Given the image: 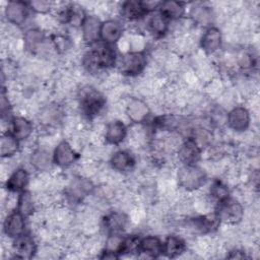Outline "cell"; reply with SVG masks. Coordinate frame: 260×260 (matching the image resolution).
Wrapping results in <instances>:
<instances>
[{
    "label": "cell",
    "instance_id": "obj_1",
    "mask_svg": "<svg viewBox=\"0 0 260 260\" xmlns=\"http://www.w3.org/2000/svg\"><path fill=\"white\" fill-rule=\"evenodd\" d=\"M117 60L118 56L114 45L100 41L90 46V50L84 54L82 64L89 72H96L115 66Z\"/></svg>",
    "mask_w": 260,
    "mask_h": 260
},
{
    "label": "cell",
    "instance_id": "obj_2",
    "mask_svg": "<svg viewBox=\"0 0 260 260\" xmlns=\"http://www.w3.org/2000/svg\"><path fill=\"white\" fill-rule=\"evenodd\" d=\"M177 182L185 191H196L207 182V174L197 165H182L177 171Z\"/></svg>",
    "mask_w": 260,
    "mask_h": 260
},
{
    "label": "cell",
    "instance_id": "obj_3",
    "mask_svg": "<svg viewBox=\"0 0 260 260\" xmlns=\"http://www.w3.org/2000/svg\"><path fill=\"white\" fill-rule=\"evenodd\" d=\"M106 106L105 95L91 86H85L80 90L79 108L88 119L95 118Z\"/></svg>",
    "mask_w": 260,
    "mask_h": 260
},
{
    "label": "cell",
    "instance_id": "obj_4",
    "mask_svg": "<svg viewBox=\"0 0 260 260\" xmlns=\"http://www.w3.org/2000/svg\"><path fill=\"white\" fill-rule=\"evenodd\" d=\"M213 213L219 222L238 224L244 217V207L237 199L228 197L216 203Z\"/></svg>",
    "mask_w": 260,
    "mask_h": 260
},
{
    "label": "cell",
    "instance_id": "obj_5",
    "mask_svg": "<svg viewBox=\"0 0 260 260\" xmlns=\"http://www.w3.org/2000/svg\"><path fill=\"white\" fill-rule=\"evenodd\" d=\"M147 64L146 54L142 51H132L118 58L117 64L122 74L126 76H137L142 73Z\"/></svg>",
    "mask_w": 260,
    "mask_h": 260
},
{
    "label": "cell",
    "instance_id": "obj_6",
    "mask_svg": "<svg viewBox=\"0 0 260 260\" xmlns=\"http://www.w3.org/2000/svg\"><path fill=\"white\" fill-rule=\"evenodd\" d=\"M225 123L230 129L236 132H244L251 125V114L247 108L236 106L226 114Z\"/></svg>",
    "mask_w": 260,
    "mask_h": 260
},
{
    "label": "cell",
    "instance_id": "obj_7",
    "mask_svg": "<svg viewBox=\"0 0 260 260\" xmlns=\"http://www.w3.org/2000/svg\"><path fill=\"white\" fill-rule=\"evenodd\" d=\"M78 157L79 154L67 140H61L53 151V161L60 168H68L72 166Z\"/></svg>",
    "mask_w": 260,
    "mask_h": 260
},
{
    "label": "cell",
    "instance_id": "obj_8",
    "mask_svg": "<svg viewBox=\"0 0 260 260\" xmlns=\"http://www.w3.org/2000/svg\"><path fill=\"white\" fill-rule=\"evenodd\" d=\"M202 148L191 137L186 138L177 150V155L182 165H196L201 158Z\"/></svg>",
    "mask_w": 260,
    "mask_h": 260
},
{
    "label": "cell",
    "instance_id": "obj_9",
    "mask_svg": "<svg viewBox=\"0 0 260 260\" xmlns=\"http://www.w3.org/2000/svg\"><path fill=\"white\" fill-rule=\"evenodd\" d=\"M125 113L133 123L142 124L147 121L150 115V109L144 101L138 98H132L126 104Z\"/></svg>",
    "mask_w": 260,
    "mask_h": 260
},
{
    "label": "cell",
    "instance_id": "obj_10",
    "mask_svg": "<svg viewBox=\"0 0 260 260\" xmlns=\"http://www.w3.org/2000/svg\"><path fill=\"white\" fill-rule=\"evenodd\" d=\"M123 31V25L120 21L116 19H107L102 21L100 41L105 44L115 45L122 38Z\"/></svg>",
    "mask_w": 260,
    "mask_h": 260
},
{
    "label": "cell",
    "instance_id": "obj_11",
    "mask_svg": "<svg viewBox=\"0 0 260 260\" xmlns=\"http://www.w3.org/2000/svg\"><path fill=\"white\" fill-rule=\"evenodd\" d=\"M29 6L23 1H9L5 7L6 19L15 25H22L28 17Z\"/></svg>",
    "mask_w": 260,
    "mask_h": 260
},
{
    "label": "cell",
    "instance_id": "obj_12",
    "mask_svg": "<svg viewBox=\"0 0 260 260\" xmlns=\"http://www.w3.org/2000/svg\"><path fill=\"white\" fill-rule=\"evenodd\" d=\"M25 231V217L16 209L10 212L3 222L4 234L11 239H16Z\"/></svg>",
    "mask_w": 260,
    "mask_h": 260
},
{
    "label": "cell",
    "instance_id": "obj_13",
    "mask_svg": "<svg viewBox=\"0 0 260 260\" xmlns=\"http://www.w3.org/2000/svg\"><path fill=\"white\" fill-rule=\"evenodd\" d=\"M101 24H102V21L98 16L86 14L80 26L82 39L85 44L92 46L93 44L100 42Z\"/></svg>",
    "mask_w": 260,
    "mask_h": 260
},
{
    "label": "cell",
    "instance_id": "obj_14",
    "mask_svg": "<svg viewBox=\"0 0 260 260\" xmlns=\"http://www.w3.org/2000/svg\"><path fill=\"white\" fill-rule=\"evenodd\" d=\"M93 190V184L89 179L77 177L74 178L68 188L67 196L72 202H79L89 195Z\"/></svg>",
    "mask_w": 260,
    "mask_h": 260
},
{
    "label": "cell",
    "instance_id": "obj_15",
    "mask_svg": "<svg viewBox=\"0 0 260 260\" xmlns=\"http://www.w3.org/2000/svg\"><path fill=\"white\" fill-rule=\"evenodd\" d=\"M13 248L17 258H32L38 251V246L29 234L23 233L19 237L13 240Z\"/></svg>",
    "mask_w": 260,
    "mask_h": 260
},
{
    "label": "cell",
    "instance_id": "obj_16",
    "mask_svg": "<svg viewBox=\"0 0 260 260\" xmlns=\"http://www.w3.org/2000/svg\"><path fill=\"white\" fill-rule=\"evenodd\" d=\"M222 44V35L216 26H209L200 39V47L206 54H213L218 51Z\"/></svg>",
    "mask_w": 260,
    "mask_h": 260
},
{
    "label": "cell",
    "instance_id": "obj_17",
    "mask_svg": "<svg viewBox=\"0 0 260 260\" xmlns=\"http://www.w3.org/2000/svg\"><path fill=\"white\" fill-rule=\"evenodd\" d=\"M127 127L120 120H113L106 125L105 140L108 144L118 145L123 142L127 136Z\"/></svg>",
    "mask_w": 260,
    "mask_h": 260
},
{
    "label": "cell",
    "instance_id": "obj_18",
    "mask_svg": "<svg viewBox=\"0 0 260 260\" xmlns=\"http://www.w3.org/2000/svg\"><path fill=\"white\" fill-rule=\"evenodd\" d=\"M110 165L113 170L120 173H126L134 168L135 157L130 151L121 149L113 153L110 158Z\"/></svg>",
    "mask_w": 260,
    "mask_h": 260
},
{
    "label": "cell",
    "instance_id": "obj_19",
    "mask_svg": "<svg viewBox=\"0 0 260 260\" xmlns=\"http://www.w3.org/2000/svg\"><path fill=\"white\" fill-rule=\"evenodd\" d=\"M121 15L128 21H137L149 14L143 1H126L121 5Z\"/></svg>",
    "mask_w": 260,
    "mask_h": 260
},
{
    "label": "cell",
    "instance_id": "obj_20",
    "mask_svg": "<svg viewBox=\"0 0 260 260\" xmlns=\"http://www.w3.org/2000/svg\"><path fill=\"white\" fill-rule=\"evenodd\" d=\"M29 183V174L24 168L16 169L7 179L5 187L9 192L20 193L25 190Z\"/></svg>",
    "mask_w": 260,
    "mask_h": 260
},
{
    "label": "cell",
    "instance_id": "obj_21",
    "mask_svg": "<svg viewBox=\"0 0 260 260\" xmlns=\"http://www.w3.org/2000/svg\"><path fill=\"white\" fill-rule=\"evenodd\" d=\"M19 141L30 137L34 132V124L26 118L21 116L13 117L10 120V131Z\"/></svg>",
    "mask_w": 260,
    "mask_h": 260
},
{
    "label": "cell",
    "instance_id": "obj_22",
    "mask_svg": "<svg viewBox=\"0 0 260 260\" xmlns=\"http://www.w3.org/2000/svg\"><path fill=\"white\" fill-rule=\"evenodd\" d=\"M139 253L149 258H157L162 255V241L156 236H146L140 239Z\"/></svg>",
    "mask_w": 260,
    "mask_h": 260
},
{
    "label": "cell",
    "instance_id": "obj_23",
    "mask_svg": "<svg viewBox=\"0 0 260 260\" xmlns=\"http://www.w3.org/2000/svg\"><path fill=\"white\" fill-rule=\"evenodd\" d=\"M128 223V217L126 214L118 211H113L107 214L103 219V226L109 234L121 233L125 230Z\"/></svg>",
    "mask_w": 260,
    "mask_h": 260
},
{
    "label": "cell",
    "instance_id": "obj_24",
    "mask_svg": "<svg viewBox=\"0 0 260 260\" xmlns=\"http://www.w3.org/2000/svg\"><path fill=\"white\" fill-rule=\"evenodd\" d=\"M185 241L178 236H169L162 242V255L168 258H177L186 252Z\"/></svg>",
    "mask_w": 260,
    "mask_h": 260
},
{
    "label": "cell",
    "instance_id": "obj_25",
    "mask_svg": "<svg viewBox=\"0 0 260 260\" xmlns=\"http://www.w3.org/2000/svg\"><path fill=\"white\" fill-rule=\"evenodd\" d=\"M157 10L170 21L181 19L186 12L185 4L178 1L160 2V5Z\"/></svg>",
    "mask_w": 260,
    "mask_h": 260
},
{
    "label": "cell",
    "instance_id": "obj_26",
    "mask_svg": "<svg viewBox=\"0 0 260 260\" xmlns=\"http://www.w3.org/2000/svg\"><path fill=\"white\" fill-rule=\"evenodd\" d=\"M45 34L38 28H29L23 35L24 48L31 53L38 52L40 48H42V46L45 44Z\"/></svg>",
    "mask_w": 260,
    "mask_h": 260
},
{
    "label": "cell",
    "instance_id": "obj_27",
    "mask_svg": "<svg viewBox=\"0 0 260 260\" xmlns=\"http://www.w3.org/2000/svg\"><path fill=\"white\" fill-rule=\"evenodd\" d=\"M169 24L170 20L166 18L158 10L151 12V15L147 20L148 29L157 37H161L167 34L169 30Z\"/></svg>",
    "mask_w": 260,
    "mask_h": 260
},
{
    "label": "cell",
    "instance_id": "obj_28",
    "mask_svg": "<svg viewBox=\"0 0 260 260\" xmlns=\"http://www.w3.org/2000/svg\"><path fill=\"white\" fill-rule=\"evenodd\" d=\"M31 166L40 172L49 171L54 164L53 161V153L51 154L45 149H36L29 158Z\"/></svg>",
    "mask_w": 260,
    "mask_h": 260
},
{
    "label": "cell",
    "instance_id": "obj_29",
    "mask_svg": "<svg viewBox=\"0 0 260 260\" xmlns=\"http://www.w3.org/2000/svg\"><path fill=\"white\" fill-rule=\"evenodd\" d=\"M19 140L10 132L4 133L0 140V153L2 157H11L18 152Z\"/></svg>",
    "mask_w": 260,
    "mask_h": 260
},
{
    "label": "cell",
    "instance_id": "obj_30",
    "mask_svg": "<svg viewBox=\"0 0 260 260\" xmlns=\"http://www.w3.org/2000/svg\"><path fill=\"white\" fill-rule=\"evenodd\" d=\"M16 210L19 211L25 218L30 216L35 211V202L30 192L24 190L19 193L16 203Z\"/></svg>",
    "mask_w": 260,
    "mask_h": 260
},
{
    "label": "cell",
    "instance_id": "obj_31",
    "mask_svg": "<svg viewBox=\"0 0 260 260\" xmlns=\"http://www.w3.org/2000/svg\"><path fill=\"white\" fill-rule=\"evenodd\" d=\"M191 18L194 22L202 25H206L212 19V10L205 5H195L190 11Z\"/></svg>",
    "mask_w": 260,
    "mask_h": 260
},
{
    "label": "cell",
    "instance_id": "obj_32",
    "mask_svg": "<svg viewBox=\"0 0 260 260\" xmlns=\"http://www.w3.org/2000/svg\"><path fill=\"white\" fill-rule=\"evenodd\" d=\"M140 239L136 235H130L127 237H124L121 250H120V255L124 254H138L139 253V245H140Z\"/></svg>",
    "mask_w": 260,
    "mask_h": 260
},
{
    "label": "cell",
    "instance_id": "obj_33",
    "mask_svg": "<svg viewBox=\"0 0 260 260\" xmlns=\"http://www.w3.org/2000/svg\"><path fill=\"white\" fill-rule=\"evenodd\" d=\"M210 195L211 197L217 202L230 197L229 188L225 184H223L221 181H214L210 186Z\"/></svg>",
    "mask_w": 260,
    "mask_h": 260
},
{
    "label": "cell",
    "instance_id": "obj_34",
    "mask_svg": "<svg viewBox=\"0 0 260 260\" xmlns=\"http://www.w3.org/2000/svg\"><path fill=\"white\" fill-rule=\"evenodd\" d=\"M29 9L39 14H47L52 9V3L47 1H31L27 3Z\"/></svg>",
    "mask_w": 260,
    "mask_h": 260
},
{
    "label": "cell",
    "instance_id": "obj_35",
    "mask_svg": "<svg viewBox=\"0 0 260 260\" xmlns=\"http://www.w3.org/2000/svg\"><path fill=\"white\" fill-rule=\"evenodd\" d=\"M238 65L242 68V69H251L253 68L254 64H255V61H254V58L253 56L250 54V53H247V52H242L239 56H238Z\"/></svg>",
    "mask_w": 260,
    "mask_h": 260
}]
</instances>
